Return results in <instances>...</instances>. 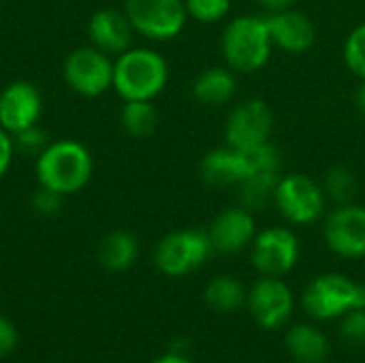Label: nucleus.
Listing matches in <instances>:
<instances>
[{
	"label": "nucleus",
	"instance_id": "f257e3e1",
	"mask_svg": "<svg viewBox=\"0 0 365 363\" xmlns=\"http://www.w3.org/2000/svg\"><path fill=\"white\" fill-rule=\"evenodd\" d=\"M34 171L38 186L68 197L88 186L94 160L83 143L75 139H58L49 141V145L36 156Z\"/></svg>",
	"mask_w": 365,
	"mask_h": 363
},
{
	"label": "nucleus",
	"instance_id": "f03ea898",
	"mask_svg": "<svg viewBox=\"0 0 365 363\" xmlns=\"http://www.w3.org/2000/svg\"><path fill=\"white\" fill-rule=\"evenodd\" d=\"M274 51L267 19L263 15L233 17L220 36V53L233 73L252 75L261 71Z\"/></svg>",
	"mask_w": 365,
	"mask_h": 363
},
{
	"label": "nucleus",
	"instance_id": "7ed1b4c3",
	"mask_svg": "<svg viewBox=\"0 0 365 363\" xmlns=\"http://www.w3.org/2000/svg\"><path fill=\"white\" fill-rule=\"evenodd\" d=\"M169 81V64L152 47H128L113 60V90L124 101H154Z\"/></svg>",
	"mask_w": 365,
	"mask_h": 363
},
{
	"label": "nucleus",
	"instance_id": "20e7f679",
	"mask_svg": "<svg viewBox=\"0 0 365 363\" xmlns=\"http://www.w3.org/2000/svg\"><path fill=\"white\" fill-rule=\"evenodd\" d=\"M302 304L312 319H338L351 310L365 308V285L344 274H321L306 287Z\"/></svg>",
	"mask_w": 365,
	"mask_h": 363
},
{
	"label": "nucleus",
	"instance_id": "39448f33",
	"mask_svg": "<svg viewBox=\"0 0 365 363\" xmlns=\"http://www.w3.org/2000/svg\"><path fill=\"white\" fill-rule=\"evenodd\" d=\"M274 205L280 216L295 227H308L323 218L327 208V195L323 184L306 173H287L280 175Z\"/></svg>",
	"mask_w": 365,
	"mask_h": 363
},
{
	"label": "nucleus",
	"instance_id": "423d86ee",
	"mask_svg": "<svg viewBox=\"0 0 365 363\" xmlns=\"http://www.w3.org/2000/svg\"><path fill=\"white\" fill-rule=\"evenodd\" d=\"M214 252L207 231L180 229L167 233L154 250L156 267L169 278H182L199 270Z\"/></svg>",
	"mask_w": 365,
	"mask_h": 363
},
{
	"label": "nucleus",
	"instance_id": "0eeeda50",
	"mask_svg": "<svg viewBox=\"0 0 365 363\" xmlns=\"http://www.w3.org/2000/svg\"><path fill=\"white\" fill-rule=\"evenodd\" d=\"M124 13L135 32L150 41L175 39L188 19L184 0H124Z\"/></svg>",
	"mask_w": 365,
	"mask_h": 363
},
{
	"label": "nucleus",
	"instance_id": "6e6552de",
	"mask_svg": "<svg viewBox=\"0 0 365 363\" xmlns=\"http://www.w3.org/2000/svg\"><path fill=\"white\" fill-rule=\"evenodd\" d=\"M62 73L66 86L79 96L94 98L113 88V60L94 45L73 49L64 60Z\"/></svg>",
	"mask_w": 365,
	"mask_h": 363
},
{
	"label": "nucleus",
	"instance_id": "1a4fd4ad",
	"mask_svg": "<svg viewBox=\"0 0 365 363\" xmlns=\"http://www.w3.org/2000/svg\"><path fill=\"white\" fill-rule=\"evenodd\" d=\"M274 131V111L263 98L237 103L225 122V141L231 148L248 150L267 143Z\"/></svg>",
	"mask_w": 365,
	"mask_h": 363
},
{
	"label": "nucleus",
	"instance_id": "9d476101",
	"mask_svg": "<svg viewBox=\"0 0 365 363\" xmlns=\"http://www.w3.org/2000/svg\"><path fill=\"white\" fill-rule=\"evenodd\" d=\"M252 265L263 276H284L299 261V240L289 227H267L252 240Z\"/></svg>",
	"mask_w": 365,
	"mask_h": 363
},
{
	"label": "nucleus",
	"instance_id": "9b49d317",
	"mask_svg": "<svg viewBox=\"0 0 365 363\" xmlns=\"http://www.w3.org/2000/svg\"><path fill=\"white\" fill-rule=\"evenodd\" d=\"M323 237L331 252L344 259L365 257V208L357 203L336 205L323 223Z\"/></svg>",
	"mask_w": 365,
	"mask_h": 363
},
{
	"label": "nucleus",
	"instance_id": "f8f14e48",
	"mask_svg": "<svg viewBox=\"0 0 365 363\" xmlns=\"http://www.w3.org/2000/svg\"><path fill=\"white\" fill-rule=\"evenodd\" d=\"M246 300L252 319L265 329L282 327L295 310V297L291 289L276 276L259 278L248 291Z\"/></svg>",
	"mask_w": 365,
	"mask_h": 363
},
{
	"label": "nucleus",
	"instance_id": "ddd939ff",
	"mask_svg": "<svg viewBox=\"0 0 365 363\" xmlns=\"http://www.w3.org/2000/svg\"><path fill=\"white\" fill-rule=\"evenodd\" d=\"M43 111V96L38 88L30 81L17 79L2 88L0 92V126L17 135L38 122Z\"/></svg>",
	"mask_w": 365,
	"mask_h": 363
},
{
	"label": "nucleus",
	"instance_id": "4468645a",
	"mask_svg": "<svg viewBox=\"0 0 365 363\" xmlns=\"http://www.w3.org/2000/svg\"><path fill=\"white\" fill-rule=\"evenodd\" d=\"M265 19H267L274 49H280L291 56H302L314 47L317 26L308 13L291 6L284 11L267 13Z\"/></svg>",
	"mask_w": 365,
	"mask_h": 363
},
{
	"label": "nucleus",
	"instance_id": "2eb2a0df",
	"mask_svg": "<svg viewBox=\"0 0 365 363\" xmlns=\"http://www.w3.org/2000/svg\"><path fill=\"white\" fill-rule=\"evenodd\" d=\"M199 173L207 186L214 188H231L240 186L246 178L255 175L252 160L246 150H237L231 145L214 148L210 150L201 163H199Z\"/></svg>",
	"mask_w": 365,
	"mask_h": 363
},
{
	"label": "nucleus",
	"instance_id": "dca6fc26",
	"mask_svg": "<svg viewBox=\"0 0 365 363\" xmlns=\"http://www.w3.org/2000/svg\"><path fill=\"white\" fill-rule=\"evenodd\" d=\"M210 242L216 252L222 255H237L248 248L257 235L255 214L242 205L225 208L207 229Z\"/></svg>",
	"mask_w": 365,
	"mask_h": 363
},
{
	"label": "nucleus",
	"instance_id": "f3484780",
	"mask_svg": "<svg viewBox=\"0 0 365 363\" xmlns=\"http://www.w3.org/2000/svg\"><path fill=\"white\" fill-rule=\"evenodd\" d=\"M133 34L135 28L128 21L124 9H101L88 21L90 43L107 56H120L122 51L133 47Z\"/></svg>",
	"mask_w": 365,
	"mask_h": 363
},
{
	"label": "nucleus",
	"instance_id": "a211bd4d",
	"mask_svg": "<svg viewBox=\"0 0 365 363\" xmlns=\"http://www.w3.org/2000/svg\"><path fill=\"white\" fill-rule=\"evenodd\" d=\"M192 98L205 107H220L229 103L237 92V79L235 73L225 66H207L203 68L190 86Z\"/></svg>",
	"mask_w": 365,
	"mask_h": 363
},
{
	"label": "nucleus",
	"instance_id": "6ab92c4d",
	"mask_svg": "<svg viewBox=\"0 0 365 363\" xmlns=\"http://www.w3.org/2000/svg\"><path fill=\"white\" fill-rule=\"evenodd\" d=\"M287 349L299 363H323L329 357V340L312 325H295L287 334Z\"/></svg>",
	"mask_w": 365,
	"mask_h": 363
},
{
	"label": "nucleus",
	"instance_id": "aec40b11",
	"mask_svg": "<svg viewBox=\"0 0 365 363\" xmlns=\"http://www.w3.org/2000/svg\"><path fill=\"white\" fill-rule=\"evenodd\" d=\"M139 257V242L128 231H113L98 246V261L107 272H126Z\"/></svg>",
	"mask_w": 365,
	"mask_h": 363
},
{
	"label": "nucleus",
	"instance_id": "412c9836",
	"mask_svg": "<svg viewBox=\"0 0 365 363\" xmlns=\"http://www.w3.org/2000/svg\"><path fill=\"white\" fill-rule=\"evenodd\" d=\"M280 180V171H259L246 178L237 186V205L246 208L248 212H259L267 203H274V193Z\"/></svg>",
	"mask_w": 365,
	"mask_h": 363
},
{
	"label": "nucleus",
	"instance_id": "4be33fe9",
	"mask_svg": "<svg viewBox=\"0 0 365 363\" xmlns=\"http://www.w3.org/2000/svg\"><path fill=\"white\" fill-rule=\"evenodd\" d=\"M205 304L216 312H233L246 302L244 285L233 276H216L203 291Z\"/></svg>",
	"mask_w": 365,
	"mask_h": 363
},
{
	"label": "nucleus",
	"instance_id": "5701e85b",
	"mask_svg": "<svg viewBox=\"0 0 365 363\" xmlns=\"http://www.w3.org/2000/svg\"><path fill=\"white\" fill-rule=\"evenodd\" d=\"M120 122L130 137L145 139L158 126V111L152 101H124Z\"/></svg>",
	"mask_w": 365,
	"mask_h": 363
},
{
	"label": "nucleus",
	"instance_id": "b1692460",
	"mask_svg": "<svg viewBox=\"0 0 365 363\" xmlns=\"http://www.w3.org/2000/svg\"><path fill=\"white\" fill-rule=\"evenodd\" d=\"M357 188H359V182H357L355 171L344 165L331 167L323 180V190L327 195V201H334L336 205L353 203Z\"/></svg>",
	"mask_w": 365,
	"mask_h": 363
},
{
	"label": "nucleus",
	"instance_id": "393cba45",
	"mask_svg": "<svg viewBox=\"0 0 365 363\" xmlns=\"http://www.w3.org/2000/svg\"><path fill=\"white\" fill-rule=\"evenodd\" d=\"M342 58L346 68L357 75L359 79H365V21L355 26L342 47Z\"/></svg>",
	"mask_w": 365,
	"mask_h": 363
},
{
	"label": "nucleus",
	"instance_id": "a878e982",
	"mask_svg": "<svg viewBox=\"0 0 365 363\" xmlns=\"http://www.w3.org/2000/svg\"><path fill=\"white\" fill-rule=\"evenodd\" d=\"M188 17L199 24H218L231 11V0H184Z\"/></svg>",
	"mask_w": 365,
	"mask_h": 363
},
{
	"label": "nucleus",
	"instance_id": "bb28decb",
	"mask_svg": "<svg viewBox=\"0 0 365 363\" xmlns=\"http://www.w3.org/2000/svg\"><path fill=\"white\" fill-rule=\"evenodd\" d=\"M340 336L344 342L353 344V347H361L365 344V308L359 310H351L344 317H340Z\"/></svg>",
	"mask_w": 365,
	"mask_h": 363
},
{
	"label": "nucleus",
	"instance_id": "cd10ccee",
	"mask_svg": "<svg viewBox=\"0 0 365 363\" xmlns=\"http://www.w3.org/2000/svg\"><path fill=\"white\" fill-rule=\"evenodd\" d=\"M13 141H15V148H17V150L28 152V154H36V156L49 145L47 135H45L43 128H38V124L19 131L17 135H13Z\"/></svg>",
	"mask_w": 365,
	"mask_h": 363
},
{
	"label": "nucleus",
	"instance_id": "c85d7f7f",
	"mask_svg": "<svg viewBox=\"0 0 365 363\" xmlns=\"http://www.w3.org/2000/svg\"><path fill=\"white\" fill-rule=\"evenodd\" d=\"M62 201H64V195L38 186V190L32 195V210L36 214H41V216H53V214L60 212Z\"/></svg>",
	"mask_w": 365,
	"mask_h": 363
},
{
	"label": "nucleus",
	"instance_id": "c756f323",
	"mask_svg": "<svg viewBox=\"0 0 365 363\" xmlns=\"http://www.w3.org/2000/svg\"><path fill=\"white\" fill-rule=\"evenodd\" d=\"M13 156H15V141H13V135L6 133L2 126H0V180L6 175L11 163H13Z\"/></svg>",
	"mask_w": 365,
	"mask_h": 363
},
{
	"label": "nucleus",
	"instance_id": "7c9ffc66",
	"mask_svg": "<svg viewBox=\"0 0 365 363\" xmlns=\"http://www.w3.org/2000/svg\"><path fill=\"white\" fill-rule=\"evenodd\" d=\"M17 347V329L15 325L0 315V357H6Z\"/></svg>",
	"mask_w": 365,
	"mask_h": 363
},
{
	"label": "nucleus",
	"instance_id": "2f4dec72",
	"mask_svg": "<svg viewBox=\"0 0 365 363\" xmlns=\"http://www.w3.org/2000/svg\"><path fill=\"white\" fill-rule=\"evenodd\" d=\"M261 9H265L267 13H276V11H284L295 6L297 0H255Z\"/></svg>",
	"mask_w": 365,
	"mask_h": 363
},
{
	"label": "nucleus",
	"instance_id": "473e14b6",
	"mask_svg": "<svg viewBox=\"0 0 365 363\" xmlns=\"http://www.w3.org/2000/svg\"><path fill=\"white\" fill-rule=\"evenodd\" d=\"M355 105H357V111L365 118V79L359 81L357 86V92H355Z\"/></svg>",
	"mask_w": 365,
	"mask_h": 363
},
{
	"label": "nucleus",
	"instance_id": "72a5a7b5",
	"mask_svg": "<svg viewBox=\"0 0 365 363\" xmlns=\"http://www.w3.org/2000/svg\"><path fill=\"white\" fill-rule=\"evenodd\" d=\"M152 363H192L188 357H184V355H180V353H167V355H163V357H158L156 362Z\"/></svg>",
	"mask_w": 365,
	"mask_h": 363
}]
</instances>
